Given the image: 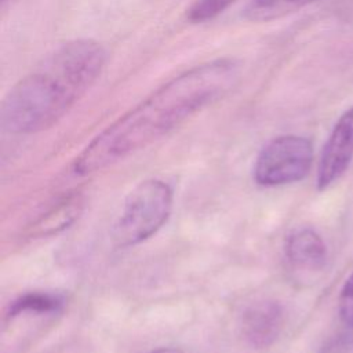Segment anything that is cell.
Here are the masks:
<instances>
[{
  "mask_svg": "<svg viewBox=\"0 0 353 353\" xmlns=\"http://www.w3.org/2000/svg\"><path fill=\"white\" fill-rule=\"evenodd\" d=\"M239 76L240 65L230 58L178 74L97 135L76 159L74 171L81 175L95 172L154 142L223 97Z\"/></svg>",
  "mask_w": 353,
  "mask_h": 353,
  "instance_id": "1",
  "label": "cell"
},
{
  "mask_svg": "<svg viewBox=\"0 0 353 353\" xmlns=\"http://www.w3.org/2000/svg\"><path fill=\"white\" fill-rule=\"evenodd\" d=\"M106 58L105 47L91 39L55 48L4 97L3 128L11 134H33L54 125L97 81Z\"/></svg>",
  "mask_w": 353,
  "mask_h": 353,
  "instance_id": "2",
  "label": "cell"
},
{
  "mask_svg": "<svg viewBox=\"0 0 353 353\" xmlns=\"http://www.w3.org/2000/svg\"><path fill=\"white\" fill-rule=\"evenodd\" d=\"M172 190L160 179H146L127 196L121 212L112 228L117 247H131L152 237L168 219Z\"/></svg>",
  "mask_w": 353,
  "mask_h": 353,
  "instance_id": "3",
  "label": "cell"
},
{
  "mask_svg": "<svg viewBox=\"0 0 353 353\" xmlns=\"http://www.w3.org/2000/svg\"><path fill=\"white\" fill-rule=\"evenodd\" d=\"M313 163L312 142L299 135H281L268 142L254 165V179L262 186H280L301 181Z\"/></svg>",
  "mask_w": 353,
  "mask_h": 353,
  "instance_id": "4",
  "label": "cell"
},
{
  "mask_svg": "<svg viewBox=\"0 0 353 353\" xmlns=\"http://www.w3.org/2000/svg\"><path fill=\"white\" fill-rule=\"evenodd\" d=\"M353 160V106L335 123L321 150L316 185L319 190L328 189L349 168Z\"/></svg>",
  "mask_w": 353,
  "mask_h": 353,
  "instance_id": "5",
  "label": "cell"
},
{
  "mask_svg": "<svg viewBox=\"0 0 353 353\" xmlns=\"http://www.w3.org/2000/svg\"><path fill=\"white\" fill-rule=\"evenodd\" d=\"M285 259L292 272L303 276L321 272L328 261L323 237L312 228H299L285 240Z\"/></svg>",
  "mask_w": 353,
  "mask_h": 353,
  "instance_id": "6",
  "label": "cell"
},
{
  "mask_svg": "<svg viewBox=\"0 0 353 353\" xmlns=\"http://www.w3.org/2000/svg\"><path fill=\"white\" fill-rule=\"evenodd\" d=\"M284 325V310L274 301H261L251 305L241 317L244 339L254 347L270 346Z\"/></svg>",
  "mask_w": 353,
  "mask_h": 353,
  "instance_id": "7",
  "label": "cell"
},
{
  "mask_svg": "<svg viewBox=\"0 0 353 353\" xmlns=\"http://www.w3.org/2000/svg\"><path fill=\"white\" fill-rule=\"evenodd\" d=\"M83 208V200L79 194L65 197L48 212L43 214L34 223L28 228L29 237H43L57 234L72 225L79 218Z\"/></svg>",
  "mask_w": 353,
  "mask_h": 353,
  "instance_id": "8",
  "label": "cell"
},
{
  "mask_svg": "<svg viewBox=\"0 0 353 353\" xmlns=\"http://www.w3.org/2000/svg\"><path fill=\"white\" fill-rule=\"evenodd\" d=\"M316 0H252L245 8L250 21H269L295 11Z\"/></svg>",
  "mask_w": 353,
  "mask_h": 353,
  "instance_id": "9",
  "label": "cell"
},
{
  "mask_svg": "<svg viewBox=\"0 0 353 353\" xmlns=\"http://www.w3.org/2000/svg\"><path fill=\"white\" fill-rule=\"evenodd\" d=\"M63 301L59 295L48 292H30L19 296L10 306V316L21 313H51L62 307Z\"/></svg>",
  "mask_w": 353,
  "mask_h": 353,
  "instance_id": "10",
  "label": "cell"
},
{
  "mask_svg": "<svg viewBox=\"0 0 353 353\" xmlns=\"http://www.w3.org/2000/svg\"><path fill=\"white\" fill-rule=\"evenodd\" d=\"M236 0H196L188 10L186 17L190 22L200 23L211 21L230 7Z\"/></svg>",
  "mask_w": 353,
  "mask_h": 353,
  "instance_id": "11",
  "label": "cell"
},
{
  "mask_svg": "<svg viewBox=\"0 0 353 353\" xmlns=\"http://www.w3.org/2000/svg\"><path fill=\"white\" fill-rule=\"evenodd\" d=\"M338 314L345 325L353 328V272L341 288L338 296Z\"/></svg>",
  "mask_w": 353,
  "mask_h": 353,
  "instance_id": "12",
  "label": "cell"
},
{
  "mask_svg": "<svg viewBox=\"0 0 353 353\" xmlns=\"http://www.w3.org/2000/svg\"><path fill=\"white\" fill-rule=\"evenodd\" d=\"M319 353H353V335L341 334L332 338Z\"/></svg>",
  "mask_w": 353,
  "mask_h": 353,
  "instance_id": "13",
  "label": "cell"
},
{
  "mask_svg": "<svg viewBox=\"0 0 353 353\" xmlns=\"http://www.w3.org/2000/svg\"><path fill=\"white\" fill-rule=\"evenodd\" d=\"M150 353H183V352L176 349V347H159V349H154Z\"/></svg>",
  "mask_w": 353,
  "mask_h": 353,
  "instance_id": "14",
  "label": "cell"
}]
</instances>
